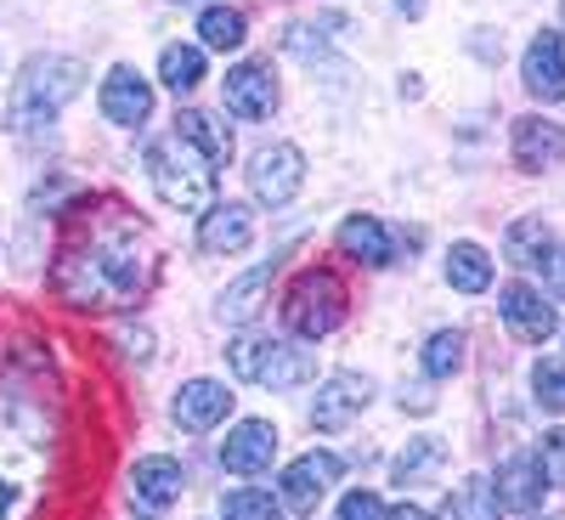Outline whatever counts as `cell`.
Segmentation results:
<instances>
[{"label":"cell","mask_w":565,"mask_h":520,"mask_svg":"<svg viewBox=\"0 0 565 520\" xmlns=\"http://www.w3.org/2000/svg\"><path fill=\"white\" fill-rule=\"evenodd\" d=\"M340 469H345L340 453H300L289 469H282V481H277L282 509H289V514H317V503L328 498V487L340 481Z\"/></svg>","instance_id":"obj_9"},{"label":"cell","mask_w":565,"mask_h":520,"mask_svg":"<svg viewBox=\"0 0 565 520\" xmlns=\"http://www.w3.org/2000/svg\"><path fill=\"white\" fill-rule=\"evenodd\" d=\"M498 317H503V328L521 346H543V340H554L559 335V317H554V306L543 300V289H532V283H503L498 289Z\"/></svg>","instance_id":"obj_10"},{"label":"cell","mask_w":565,"mask_h":520,"mask_svg":"<svg viewBox=\"0 0 565 520\" xmlns=\"http://www.w3.org/2000/svg\"><path fill=\"white\" fill-rule=\"evenodd\" d=\"M537 469H543V481L548 487H565V431H543V442H537Z\"/></svg>","instance_id":"obj_31"},{"label":"cell","mask_w":565,"mask_h":520,"mask_svg":"<svg viewBox=\"0 0 565 520\" xmlns=\"http://www.w3.org/2000/svg\"><path fill=\"white\" fill-rule=\"evenodd\" d=\"M271 458H277V424L266 418H244L221 442V469H232V476H260V469H271Z\"/></svg>","instance_id":"obj_17"},{"label":"cell","mask_w":565,"mask_h":520,"mask_svg":"<svg viewBox=\"0 0 565 520\" xmlns=\"http://www.w3.org/2000/svg\"><path fill=\"white\" fill-rule=\"evenodd\" d=\"M181 492H186V476H181V464H175V458L148 453V458H136V464H130V503H136L141 514H164Z\"/></svg>","instance_id":"obj_13"},{"label":"cell","mask_w":565,"mask_h":520,"mask_svg":"<svg viewBox=\"0 0 565 520\" xmlns=\"http://www.w3.org/2000/svg\"><path fill=\"white\" fill-rule=\"evenodd\" d=\"M226 159H232V130L199 108H186V114H175V125L164 136L148 141V181L170 210L204 215L215 204V181H221Z\"/></svg>","instance_id":"obj_2"},{"label":"cell","mask_w":565,"mask_h":520,"mask_svg":"<svg viewBox=\"0 0 565 520\" xmlns=\"http://www.w3.org/2000/svg\"><path fill=\"white\" fill-rule=\"evenodd\" d=\"M537 520H565V514H537Z\"/></svg>","instance_id":"obj_36"},{"label":"cell","mask_w":565,"mask_h":520,"mask_svg":"<svg viewBox=\"0 0 565 520\" xmlns=\"http://www.w3.org/2000/svg\"><path fill=\"white\" fill-rule=\"evenodd\" d=\"M52 487V418L29 396H0V520H34Z\"/></svg>","instance_id":"obj_3"},{"label":"cell","mask_w":565,"mask_h":520,"mask_svg":"<svg viewBox=\"0 0 565 520\" xmlns=\"http://www.w3.org/2000/svg\"><path fill=\"white\" fill-rule=\"evenodd\" d=\"M385 520H436L430 509H424V503H402V509H391Z\"/></svg>","instance_id":"obj_34"},{"label":"cell","mask_w":565,"mask_h":520,"mask_svg":"<svg viewBox=\"0 0 565 520\" xmlns=\"http://www.w3.org/2000/svg\"><path fill=\"white\" fill-rule=\"evenodd\" d=\"M548 250H554V232H548V221H543V215H521V221H509V232H503V255H509L514 266H521V272H537Z\"/></svg>","instance_id":"obj_21"},{"label":"cell","mask_w":565,"mask_h":520,"mask_svg":"<svg viewBox=\"0 0 565 520\" xmlns=\"http://www.w3.org/2000/svg\"><path fill=\"white\" fill-rule=\"evenodd\" d=\"M543 469H537V458L532 453H514V458H503L498 464V476H492V492H498V503L503 509H521V514H532L537 503H543Z\"/></svg>","instance_id":"obj_19"},{"label":"cell","mask_w":565,"mask_h":520,"mask_svg":"<svg viewBox=\"0 0 565 520\" xmlns=\"http://www.w3.org/2000/svg\"><path fill=\"white\" fill-rule=\"evenodd\" d=\"M103 119L108 125H119V130H136V125H148V114H153V85L141 79L136 68H114L108 79H103Z\"/></svg>","instance_id":"obj_15"},{"label":"cell","mask_w":565,"mask_h":520,"mask_svg":"<svg viewBox=\"0 0 565 520\" xmlns=\"http://www.w3.org/2000/svg\"><path fill=\"white\" fill-rule=\"evenodd\" d=\"M521 79L537 103H565V40L554 29H543L532 45H526V57H521Z\"/></svg>","instance_id":"obj_16"},{"label":"cell","mask_w":565,"mask_h":520,"mask_svg":"<svg viewBox=\"0 0 565 520\" xmlns=\"http://www.w3.org/2000/svg\"><path fill=\"white\" fill-rule=\"evenodd\" d=\"M334 244H340V255L356 261V266H391V255H396L380 215H345L340 232H334Z\"/></svg>","instance_id":"obj_20"},{"label":"cell","mask_w":565,"mask_h":520,"mask_svg":"<svg viewBox=\"0 0 565 520\" xmlns=\"http://www.w3.org/2000/svg\"><path fill=\"white\" fill-rule=\"evenodd\" d=\"M367 402H373V380H367V373H351V368L328 373V380L317 385V402H311V431H322V436L345 431L351 418L367 413Z\"/></svg>","instance_id":"obj_8"},{"label":"cell","mask_w":565,"mask_h":520,"mask_svg":"<svg viewBox=\"0 0 565 520\" xmlns=\"http://www.w3.org/2000/svg\"><path fill=\"white\" fill-rule=\"evenodd\" d=\"M447 442H436V436H418V442H407V453L396 458V487H424V481H436L441 469H447Z\"/></svg>","instance_id":"obj_23"},{"label":"cell","mask_w":565,"mask_h":520,"mask_svg":"<svg viewBox=\"0 0 565 520\" xmlns=\"http://www.w3.org/2000/svg\"><path fill=\"white\" fill-rule=\"evenodd\" d=\"M300 187H306V153L295 148V141H271V148H260L249 159V193H255V204L282 210V204H295Z\"/></svg>","instance_id":"obj_7"},{"label":"cell","mask_w":565,"mask_h":520,"mask_svg":"<svg viewBox=\"0 0 565 520\" xmlns=\"http://www.w3.org/2000/svg\"><path fill=\"white\" fill-rule=\"evenodd\" d=\"M447 514H452V520H503V503H498L492 481L469 476V481H458V487H452V498H447Z\"/></svg>","instance_id":"obj_27"},{"label":"cell","mask_w":565,"mask_h":520,"mask_svg":"<svg viewBox=\"0 0 565 520\" xmlns=\"http://www.w3.org/2000/svg\"><path fill=\"white\" fill-rule=\"evenodd\" d=\"M396 12H407V18H424V0H391Z\"/></svg>","instance_id":"obj_35"},{"label":"cell","mask_w":565,"mask_h":520,"mask_svg":"<svg viewBox=\"0 0 565 520\" xmlns=\"http://www.w3.org/2000/svg\"><path fill=\"white\" fill-rule=\"evenodd\" d=\"M159 277V244L119 199L63 210L52 295L74 311H130Z\"/></svg>","instance_id":"obj_1"},{"label":"cell","mask_w":565,"mask_h":520,"mask_svg":"<svg viewBox=\"0 0 565 520\" xmlns=\"http://www.w3.org/2000/svg\"><path fill=\"white\" fill-rule=\"evenodd\" d=\"M199 34L210 52H238V45L249 40V18L238 7H204L199 12Z\"/></svg>","instance_id":"obj_26"},{"label":"cell","mask_w":565,"mask_h":520,"mask_svg":"<svg viewBox=\"0 0 565 520\" xmlns=\"http://www.w3.org/2000/svg\"><path fill=\"white\" fill-rule=\"evenodd\" d=\"M221 514L226 520H282V503L271 492H260V487H232L221 498Z\"/></svg>","instance_id":"obj_29"},{"label":"cell","mask_w":565,"mask_h":520,"mask_svg":"<svg viewBox=\"0 0 565 520\" xmlns=\"http://www.w3.org/2000/svg\"><path fill=\"white\" fill-rule=\"evenodd\" d=\"M159 79L175 91V97L199 91L204 85V45H164L159 52Z\"/></svg>","instance_id":"obj_25"},{"label":"cell","mask_w":565,"mask_h":520,"mask_svg":"<svg viewBox=\"0 0 565 520\" xmlns=\"http://www.w3.org/2000/svg\"><path fill=\"white\" fill-rule=\"evenodd\" d=\"M232 396L221 380H186L181 391H175V402H170V418L181 424L186 436H204V431H215V424L232 413Z\"/></svg>","instance_id":"obj_14"},{"label":"cell","mask_w":565,"mask_h":520,"mask_svg":"<svg viewBox=\"0 0 565 520\" xmlns=\"http://www.w3.org/2000/svg\"><path fill=\"white\" fill-rule=\"evenodd\" d=\"M271 272H277V261H271V266H255V272H244L238 283H226V289H221V317H226V322H249V317L266 306Z\"/></svg>","instance_id":"obj_22"},{"label":"cell","mask_w":565,"mask_h":520,"mask_svg":"<svg viewBox=\"0 0 565 520\" xmlns=\"http://www.w3.org/2000/svg\"><path fill=\"white\" fill-rule=\"evenodd\" d=\"M424 373L430 380H447V373H458L463 368V328H436L430 340H424Z\"/></svg>","instance_id":"obj_28"},{"label":"cell","mask_w":565,"mask_h":520,"mask_svg":"<svg viewBox=\"0 0 565 520\" xmlns=\"http://www.w3.org/2000/svg\"><path fill=\"white\" fill-rule=\"evenodd\" d=\"M226 368L238 373V380L249 385H266V391H300L311 385V373H317V357L300 351L295 340H277V335H238L226 346Z\"/></svg>","instance_id":"obj_5"},{"label":"cell","mask_w":565,"mask_h":520,"mask_svg":"<svg viewBox=\"0 0 565 520\" xmlns=\"http://www.w3.org/2000/svg\"><path fill=\"white\" fill-rule=\"evenodd\" d=\"M255 244V215L249 204H210L199 221V250L204 255H238Z\"/></svg>","instance_id":"obj_18"},{"label":"cell","mask_w":565,"mask_h":520,"mask_svg":"<svg viewBox=\"0 0 565 520\" xmlns=\"http://www.w3.org/2000/svg\"><path fill=\"white\" fill-rule=\"evenodd\" d=\"M79 91H85V63L79 57H63V52L29 57L23 74L12 79V91H7V130L23 136V141L45 136Z\"/></svg>","instance_id":"obj_4"},{"label":"cell","mask_w":565,"mask_h":520,"mask_svg":"<svg viewBox=\"0 0 565 520\" xmlns=\"http://www.w3.org/2000/svg\"><path fill=\"white\" fill-rule=\"evenodd\" d=\"M532 391H537L543 407L565 413V362H537L532 368Z\"/></svg>","instance_id":"obj_30"},{"label":"cell","mask_w":565,"mask_h":520,"mask_svg":"<svg viewBox=\"0 0 565 520\" xmlns=\"http://www.w3.org/2000/svg\"><path fill=\"white\" fill-rule=\"evenodd\" d=\"M537 272H543V283H548V295H559V300H565V244H559V238H554V250L543 255V266H537Z\"/></svg>","instance_id":"obj_33"},{"label":"cell","mask_w":565,"mask_h":520,"mask_svg":"<svg viewBox=\"0 0 565 520\" xmlns=\"http://www.w3.org/2000/svg\"><path fill=\"white\" fill-rule=\"evenodd\" d=\"M509 153L526 176H543V170H559L565 165V125L543 119V114H521L509 130Z\"/></svg>","instance_id":"obj_12"},{"label":"cell","mask_w":565,"mask_h":520,"mask_svg":"<svg viewBox=\"0 0 565 520\" xmlns=\"http://www.w3.org/2000/svg\"><path fill=\"white\" fill-rule=\"evenodd\" d=\"M447 283L463 295H487L492 289V255L481 244H452L447 250Z\"/></svg>","instance_id":"obj_24"},{"label":"cell","mask_w":565,"mask_h":520,"mask_svg":"<svg viewBox=\"0 0 565 520\" xmlns=\"http://www.w3.org/2000/svg\"><path fill=\"white\" fill-rule=\"evenodd\" d=\"M221 103H226V114L232 119H271V108H277V74H271V57H249V63H238V68H226V79H221Z\"/></svg>","instance_id":"obj_11"},{"label":"cell","mask_w":565,"mask_h":520,"mask_svg":"<svg viewBox=\"0 0 565 520\" xmlns=\"http://www.w3.org/2000/svg\"><path fill=\"white\" fill-rule=\"evenodd\" d=\"M385 514H391V509L380 503V492H362V487L340 503V520H385Z\"/></svg>","instance_id":"obj_32"},{"label":"cell","mask_w":565,"mask_h":520,"mask_svg":"<svg viewBox=\"0 0 565 520\" xmlns=\"http://www.w3.org/2000/svg\"><path fill=\"white\" fill-rule=\"evenodd\" d=\"M345 306H351V295H345L340 272H328V266H306L282 289V322H289L295 340H328L345 322Z\"/></svg>","instance_id":"obj_6"}]
</instances>
